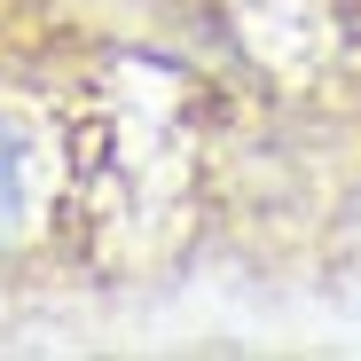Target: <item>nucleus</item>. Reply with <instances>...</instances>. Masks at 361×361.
Segmentation results:
<instances>
[{
	"mask_svg": "<svg viewBox=\"0 0 361 361\" xmlns=\"http://www.w3.org/2000/svg\"><path fill=\"white\" fill-rule=\"evenodd\" d=\"M47 220H55V134L39 102L0 79V283L32 259Z\"/></svg>",
	"mask_w": 361,
	"mask_h": 361,
	"instance_id": "nucleus-1",
	"label": "nucleus"
}]
</instances>
